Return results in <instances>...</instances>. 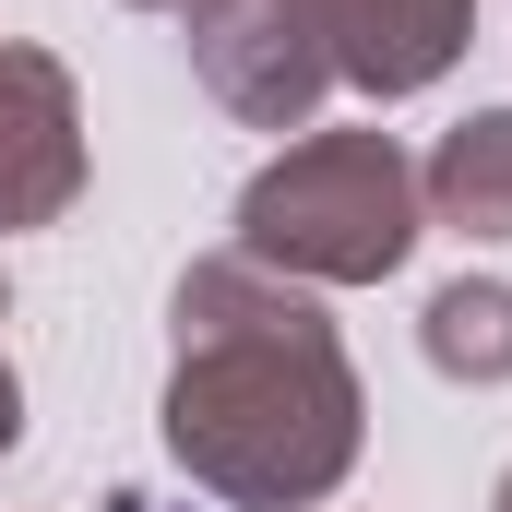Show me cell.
Returning a JSON list of instances; mask_svg holds the SVG:
<instances>
[{"instance_id": "3", "label": "cell", "mask_w": 512, "mask_h": 512, "mask_svg": "<svg viewBox=\"0 0 512 512\" xmlns=\"http://www.w3.org/2000/svg\"><path fill=\"white\" fill-rule=\"evenodd\" d=\"M191 72L251 131H298L322 108V84H334V60H322L298 0H191Z\"/></svg>"}, {"instance_id": "2", "label": "cell", "mask_w": 512, "mask_h": 512, "mask_svg": "<svg viewBox=\"0 0 512 512\" xmlns=\"http://www.w3.org/2000/svg\"><path fill=\"white\" fill-rule=\"evenodd\" d=\"M417 251V167L393 131H310L239 191V262L286 286H382Z\"/></svg>"}, {"instance_id": "1", "label": "cell", "mask_w": 512, "mask_h": 512, "mask_svg": "<svg viewBox=\"0 0 512 512\" xmlns=\"http://www.w3.org/2000/svg\"><path fill=\"white\" fill-rule=\"evenodd\" d=\"M179 370H167V453L227 512H310L358 465V370L310 286L262 262H191L179 274Z\"/></svg>"}, {"instance_id": "5", "label": "cell", "mask_w": 512, "mask_h": 512, "mask_svg": "<svg viewBox=\"0 0 512 512\" xmlns=\"http://www.w3.org/2000/svg\"><path fill=\"white\" fill-rule=\"evenodd\" d=\"M298 12H310L334 84H358V96H429L477 36V0H298Z\"/></svg>"}, {"instance_id": "10", "label": "cell", "mask_w": 512, "mask_h": 512, "mask_svg": "<svg viewBox=\"0 0 512 512\" xmlns=\"http://www.w3.org/2000/svg\"><path fill=\"white\" fill-rule=\"evenodd\" d=\"M489 512H512V477H501V501H489Z\"/></svg>"}, {"instance_id": "8", "label": "cell", "mask_w": 512, "mask_h": 512, "mask_svg": "<svg viewBox=\"0 0 512 512\" xmlns=\"http://www.w3.org/2000/svg\"><path fill=\"white\" fill-rule=\"evenodd\" d=\"M0 322H12V298H0ZM12 429H24V382H12V346H0V453H12Z\"/></svg>"}, {"instance_id": "6", "label": "cell", "mask_w": 512, "mask_h": 512, "mask_svg": "<svg viewBox=\"0 0 512 512\" xmlns=\"http://www.w3.org/2000/svg\"><path fill=\"white\" fill-rule=\"evenodd\" d=\"M417 203L465 239H512V108H477L465 131H441V155L417 167Z\"/></svg>"}, {"instance_id": "4", "label": "cell", "mask_w": 512, "mask_h": 512, "mask_svg": "<svg viewBox=\"0 0 512 512\" xmlns=\"http://www.w3.org/2000/svg\"><path fill=\"white\" fill-rule=\"evenodd\" d=\"M84 191V108L48 48H0V227H60Z\"/></svg>"}, {"instance_id": "7", "label": "cell", "mask_w": 512, "mask_h": 512, "mask_svg": "<svg viewBox=\"0 0 512 512\" xmlns=\"http://www.w3.org/2000/svg\"><path fill=\"white\" fill-rule=\"evenodd\" d=\"M429 370L441 382H512V286H441L429 298Z\"/></svg>"}, {"instance_id": "9", "label": "cell", "mask_w": 512, "mask_h": 512, "mask_svg": "<svg viewBox=\"0 0 512 512\" xmlns=\"http://www.w3.org/2000/svg\"><path fill=\"white\" fill-rule=\"evenodd\" d=\"M143 12H191V0H143Z\"/></svg>"}]
</instances>
